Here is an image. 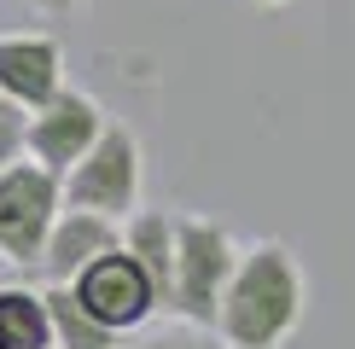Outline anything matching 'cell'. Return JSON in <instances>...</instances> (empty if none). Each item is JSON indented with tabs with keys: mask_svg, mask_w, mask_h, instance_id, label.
I'll return each mask as SVG.
<instances>
[{
	"mask_svg": "<svg viewBox=\"0 0 355 349\" xmlns=\"http://www.w3.org/2000/svg\"><path fill=\"white\" fill-rule=\"evenodd\" d=\"M111 116L99 111L94 93H76V87H58L47 105L29 111V128H24V152L35 157L41 169H53L58 181H64L70 169L87 157V145L105 134Z\"/></svg>",
	"mask_w": 355,
	"mask_h": 349,
	"instance_id": "obj_5",
	"label": "cell"
},
{
	"mask_svg": "<svg viewBox=\"0 0 355 349\" xmlns=\"http://www.w3.org/2000/svg\"><path fill=\"white\" fill-rule=\"evenodd\" d=\"M250 6H291V0H250Z\"/></svg>",
	"mask_w": 355,
	"mask_h": 349,
	"instance_id": "obj_15",
	"label": "cell"
},
{
	"mask_svg": "<svg viewBox=\"0 0 355 349\" xmlns=\"http://www.w3.org/2000/svg\"><path fill=\"white\" fill-rule=\"evenodd\" d=\"M58 204H64V181L41 169L35 157L0 169V256L18 268H35L58 222Z\"/></svg>",
	"mask_w": 355,
	"mask_h": 349,
	"instance_id": "obj_4",
	"label": "cell"
},
{
	"mask_svg": "<svg viewBox=\"0 0 355 349\" xmlns=\"http://www.w3.org/2000/svg\"><path fill=\"white\" fill-rule=\"evenodd\" d=\"M140 140L123 123H105V134L87 145V157L64 174V204L70 210H94L111 222H128V210H140Z\"/></svg>",
	"mask_w": 355,
	"mask_h": 349,
	"instance_id": "obj_3",
	"label": "cell"
},
{
	"mask_svg": "<svg viewBox=\"0 0 355 349\" xmlns=\"http://www.w3.org/2000/svg\"><path fill=\"white\" fill-rule=\"evenodd\" d=\"M233 251L227 227L210 222V215H175V280H169V314H181L187 326H216L221 291L233 280Z\"/></svg>",
	"mask_w": 355,
	"mask_h": 349,
	"instance_id": "obj_2",
	"label": "cell"
},
{
	"mask_svg": "<svg viewBox=\"0 0 355 349\" xmlns=\"http://www.w3.org/2000/svg\"><path fill=\"white\" fill-rule=\"evenodd\" d=\"M123 251L152 274L157 303H169V280H175V215L164 210H140L123 222Z\"/></svg>",
	"mask_w": 355,
	"mask_h": 349,
	"instance_id": "obj_9",
	"label": "cell"
},
{
	"mask_svg": "<svg viewBox=\"0 0 355 349\" xmlns=\"http://www.w3.org/2000/svg\"><path fill=\"white\" fill-rule=\"evenodd\" d=\"M24 6H35L41 18H70V12H82L87 0H24Z\"/></svg>",
	"mask_w": 355,
	"mask_h": 349,
	"instance_id": "obj_14",
	"label": "cell"
},
{
	"mask_svg": "<svg viewBox=\"0 0 355 349\" xmlns=\"http://www.w3.org/2000/svg\"><path fill=\"white\" fill-rule=\"evenodd\" d=\"M303 297H309V285H303L291 244L262 239L233 262V280L216 309V332L233 349H279L303 320Z\"/></svg>",
	"mask_w": 355,
	"mask_h": 349,
	"instance_id": "obj_1",
	"label": "cell"
},
{
	"mask_svg": "<svg viewBox=\"0 0 355 349\" xmlns=\"http://www.w3.org/2000/svg\"><path fill=\"white\" fill-rule=\"evenodd\" d=\"M24 128H29V111L12 105V99H0V169L24 157Z\"/></svg>",
	"mask_w": 355,
	"mask_h": 349,
	"instance_id": "obj_12",
	"label": "cell"
},
{
	"mask_svg": "<svg viewBox=\"0 0 355 349\" xmlns=\"http://www.w3.org/2000/svg\"><path fill=\"white\" fill-rule=\"evenodd\" d=\"M64 87V47L41 29H18L0 35V99L35 111Z\"/></svg>",
	"mask_w": 355,
	"mask_h": 349,
	"instance_id": "obj_7",
	"label": "cell"
},
{
	"mask_svg": "<svg viewBox=\"0 0 355 349\" xmlns=\"http://www.w3.org/2000/svg\"><path fill=\"white\" fill-rule=\"evenodd\" d=\"M116 244H123V222L94 215V210H58L47 251H41V274H47V285H70L94 256L116 251Z\"/></svg>",
	"mask_w": 355,
	"mask_h": 349,
	"instance_id": "obj_8",
	"label": "cell"
},
{
	"mask_svg": "<svg viewBox=\"0 0 355 349\" xmlns=\"http://www.w3.org/2000/svg\"><path fill=\"white\" fill-rule=\"evenodd\" d=\"M70 291H76L82 309L94 314L99 326H111V332H135V326L152 320V309H164V303H157L152 274H146L123 244L105 251V256H94L76 280H70Z\"/></svg>",
	"mask_w": 355,
	"mask_h": 349,
	"instance_id": "obj_6",
	"label": "cell"
},
{
	"mask_svg": "<svg viewBox=\"0 0 355 349\" xmlns=\"http://www.w3.org/2000/svg\"><path fill=\"white\" fill-rule=\"evenodd\" d=\"M135 349H216L204 338V326H169V332H152V338H140Z\"/></svg>",
	"mask_w": 355,
	"mask_h": 349,
	"instance_id": "obj_13",
	"label": "cell"
},
{
	"mask_svg": "<svg viewBox=\"0 0 355 349\" xmlns=\"http://www.w3.org/2000/svg\"><path fill=\"white\" fill-rule=\"evenodd\" d=\"M0 349H53L47 291H24V285L0 291Z\"/></svg>",
	"mask_w": 355,
	"mask_h": 349,
	"instance_id": "obj_10",
	"label": "cell"
},
{
	"mask_svg": "<svg viewBox=\"0 0 355 349\" xmlns=\"http://www.w3.org/2000/svg\"><path fill=\"white\" fill-rule=\"evenodd\" d=\"M47 314H53V343L58 349H116V332L99 326L70 285H47Z\"/></svg>",
	"mask_w": 355,
	"mask_h": 349,
	"instance_id": "obj_11",
	"label": "cell"
}]
</instances>
